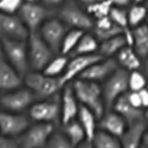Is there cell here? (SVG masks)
Here are the masks:
<instances>
[{
    "instance_id": "6da1fadb",
    "label": "cell",
    "mask_w": 148,
    "mask_h": 148,
    "mask_svg": "<svg viewBox=\"0 0 148 148\" xmlns=\"http://www.w3.org/2000/svg\"><path fill=\"white\" fill-rule=\"evenodd\" d=\"M72 87L79 103L92 110L100 120L107 110L103 100L102 85L97 82L77 78L72 83Z\"/></svg>"
},
{
    "instance_id": "7a4b0ae2",
    "label": "cell",
    "mask_w": 148,
    "mask_h": 148,
    "mask_svg": "<svg viewBox=\"0 0 148 148\" xmlns=\"http://www.w3.org/2000/svg\"><path fill=\"white\" fill-rule=\"evenodd\" d=\"M24 83L32 90L37 101L46 100L58 95L59 90L63 88L60 77L49 76L43 71H29L24 76Z\"/></svg>"
},
{
    "instance_id": "3957f363",
    "label": "cell",
    "mask_w": 148,
    "mask_h": 148,
    "mask_svg": "<svg viewBox=\"0 0 148 148\" xmlns=\"http://www.w3.org/2000/svg\"><path fill=\"white\" fill-rule=\"evenodd\" d=\"M1 53L23 76L31 71L27 40H16L1 37Z\"/></svg>"
},
{
    "instance_id": "277c9868",
    "label": "cell",
    "mask_w": 148,
    "mask_h": 148,
    "mask_svg": "<svg viewBox=\"0 0 148 148\" xmlns=\"http://www.w3.org/2000/svg\"><path fill=\"white\" fill-rule=\"evenodd\" d=\"M129 91V71L119 66L102 83L103 100L107 110L112 109L119 97Z\"/></svg>"
},
{
    "instance_id": "5b68a950",
    "label": "cell",
    "mask_w": 148,
    "mask_h": 148,
    "mask_svg": "<svg viewBox=\"0 0 148 148\" xmlns=\"http://www.w3.org/2000/svg\"><path fill=\"white\" fill-rule=\"evenodd\" d=\"M58 18L63 20L70 29H79L83 31H89L94 29V19L79 3L73 0L65 1L59 7Z\"/></svg>"
},
{
    "instance_id": "8992f818",
    "label": "cell",
    "mask_w": 148,
    "mask_h": 148,
    "mask_svg": "<svg viewBox=\"0 0 148 148\" xmlns=\"http://www.w3.org/2000/svg\"><path fill=\"white\" fill-rule=\"evenodd\" d=\"M30 66L33 71H43L56 53L39 34L38 31H32L27 39Z\"/></svg>"
},
{
    "instance_id": "52a82bcc",
    "label": "cell",
    "mask_w": 148,
    "mask_h": 148,
    "mask_svg": "<svg viewBox=\"0 0 148 148\" xmlns=\"http://www.w3.org/2000/svg\"><path fill=\"white\" fill-rule=\"evenodd\" d=\"M29 115L34 122L57 123L62 120L60 97L58 95L34 102L29 109Z\"/></svg>"
},
{
    "instance_id": "ba28073f",
    "label": "cell",
    "mask_w": 148,
    "mask_h": 148,
    "mask_svg": "<svg viewBox=\"0 0 148 148\" xmlns=\"http://www.w3.org/2000/svg\"><path fill=\"white\" fill-rule=\"evenodd\" d=\"M36 96L27 87H20L16 90L1 92L0 106L3 110L12 113H24L36 102Z\"/></svg>"
},
{
    "instance_id": "9c48e42d",
    "label": "cell",
    "mask_w": 148,
    "mask_h": 148,
    "mask_svg": "<svg viewBox=\"0 0 148 148\" xmlns=\"http://www.w3.org/2000/svg\"><path fill=\"white\" fill-rule=\"evenodd\" d=\"M53 133V123L36 122L24 132L19 139L23 148H43L46 147L47 141Z\"/></svg>"
},
{
    "instance_id": "30bf717a",
    "label": "cell",
    "mask_w": 148,
    "mask_h": 148,
    "mask_svg": "<svg viewBox=\"0 0 148 148\" xmlns=\"http://www.w3.org/2000/svg\"><path fill=\"white\" fill-rule=\"evenodd\" d=\"M68 31L66 24L58 17H50L46 19L38 30L42 38L50 45L56 55L60 53L62 43Z\"/></svg>"
},
{
    "instance_id": "8fae6325",
    "label": "cell",
    "mask_w": 148,
    "mask_h": 148,
    "mask_svg": "<svg viewBox=\"0 0 148 148\" xmlns=\"http://www.w3.org/2000/svg\"><path fill=\"white\" fill-rule=\"evenodd\" d=\"M51 10L45 6L43 3L39 4L38 1H25L20 7L18 14L26 24L30 31H38L43 23L50 18Z\"/></svg>"
},
{
    "instance_id": "7c38bea8",
    "label": "cell",
    "mask_w": 148,
    "mask_h": 148,
    "mask_svg": "<svg viewBox=\"0 0 148 148\" xmlns=\"http://www.w3.org/2000/svg\"><path fill=\"white\" fill-rule=\"evenodd\" d=\"M0 33L4 38L27 40L31 31L18 13L10 14L1 12V16H0Z\"/></svg>"
},
{
    "instance_id": "4fadbf2b",
    "label": "cell",
    "mask_w": 148,
    "mask_h": 148,
    "mask_svg": "<svg viewBox=\"0 0 148 148\" xmlns=\"http://www.w3.org/2000/svg\"><path fill=\"white\" fill-rule=\"evenodd\" d=\"M30 126V119L23 113H12L6 112V110H3L0 113L1 135L19 138Z\"/></svg>"
},
{
    "instance_id": "5bb4252c",
    "label": "cell",
    "mask_w": 148,
    "mask_h": 148,
    "mask_svg": "<svg viewBox=\"0 0 148 148\" xmlns=\"http://www.w3.org/2000/svg\"><path fill=\"white\" fill-rule=\"evenodd\" d=\"M119 66L120 65L115 57L102 58L100 60L95 62L90 66H88L81 73L78 78L92 81L97 83H103Z\"/></svg>"
},
{
    "instance_id": "9a60e30c",
    "label": "cell",
    "mask_w": 148,
    "mask_h": 148,
    "mask_svg": "<svg viewBox=\"0 0 148 148\" xmlns=\"http://www.w3.org/2000/svg\"><path fill=\"white\" fill-rule=\"evenodd\" d=\"M103 57L100 53H91V55H78V56H73L72 59L69 60L68 66L65 69V72L62 75L60 82L63 84V87L68 83H71L72 79L78 78L81 73L94 64L95 62L102 59Z\"/></svg>"
},
{
    "instance_id": "2e32d148",
    "label": "cell",
    "mask_w": 148,
    "mask_h": 148,
    "mask_svg": "<svg viewBox=\"0 0 148 148\" xmlns=\"http://www.w3.org/2000/svg\"><path fill=\"white\" fill-rule=\"evenodd\" d=\"M24 76L0 53V89L1 92H7L23 87Z\"/></svg>"
},
{
    "instance_id": "e0dca14e",
    "label": "cell",
    "mask_w": 148,
    "mask_h": 148,
    "mask_svg": "<svg viewBox=\"0 0 148 148\" xmlns=\"http://www.w3.org/2000/svg\"><path fill=\"white\" fill-rule=\"evenodd\" d=\"M60 106H62V125L77 119L81 103L76 96V92L73 90L72 83L65 84L60 94Z\"/></svg>"
},
{
    "instance_id": "ac0fdd59",
    "label": "cell",
    "mask_w": 148,
    "mask_h": 148,
    "mask_svg": "<svg viewBox=\"0 0 148 148\" xmlns=\"http://www.w3.org/2000/svg\"><path fill=\"white\" fill-rule=\"evenodd\" d=\"M98 127H100V129H103L115 135V136L121 138L128 127V122L122 115L116 113L115 110L109 109L98 120Z\"/></svg>"
},
{
    "instance_id": "d6986e66",
    "label": "cell",
    "mask_w": 148,
    "mask_h": 148,
    "mask_svg": "<svg viewBox=\"0 0 148 148\" xmlns=\"http://www.w3.org/2000/svg\"><path fill=\"white\" fill-rule=\"evenodd\" d=\"M148 126L145 121V119L139 120L136 122L129 123L126 132L121 136L122 147L125 148H138L141 147L143 135L147 130Z\"/></svg>"
},
{
    "instance_id": "ffe728a7",
    "label": "cell",
    "mask_w": 148,
    "mask_h": 148,
    "mask_svg": "<svg viewBox=\"0 0 148 148\" xmlns=\"http://www.w3.org/2000/svg\"><path fill=\"white\" fill-rule=\"evenodd\" d=\"M112 109L115 110L116 113H119L120 115H122L123 117H125L127 120V122H128V125H129V123H133V122H136L139 120L145 119L143 117V113L145 112L141 108L134 107L129 102V100H128V97H127L126 94L117 98Z\"/></svg>"
},
{
    "instance_id": "44dd1931",
    "label": "cell",
    "mask_w": 148,
    "mask_h": 148,
    "mask_svg": "<svg viewBox=\"0 0 148 148\" xmlns=\"http://www.w3.org/2000/svg\"><path fill=\"white\" fill-rule=\"evenodd\" d=\"M94 34L96 36V38L102 42L104 39L112 38L117 34L123 33V29H121L120 26H117L116 24L110 19V17H103L100 19H95V24H94Z\"/></svg>"
},
{
    "instance_id": "7402d4cb",
    "label": "cell",
    "mask_w": 148,
    "mask_h": 148,
    "mask_svg": "<svg viewBox=\"0 0 148 148\" xmlns=\"http://www.w3.org/2000/svg\"><path fill=\"white\" fill-rule=\"evenodd\" d=\"M115 58L117 60L119 65L128 71L139 70L140 68H142V58L136 53L133 46L126 45L115 56Z\"/></svg>"
},
{
    "instance_id": "603a6c76",
    "label": "cell",
    "mask_w": 148,
    "mask_h": 148,
    "mask_svg": "<svg viewBox=\"0 0 148 148\" xmlns=\"http://www.w3.org/2000/svg\"><path fill=\"white\" fill-rule=\"evenodd\" d=\"M126 45H127L126 38H125V36H123V33H121L115 37H112V38H108V39L100 42L98 53L103 58L115 57Z\"/></svg>"
},
{
    "instance_id": "cb8c5ba5",
    "label": "cell",
    "mask_w": 148,
    "mask_h": 148,
    "mask_svg": "<svg viewBox=\"0 0 148 148\" xmlns=\"http://www.w3.org/2000/svg\"><path fill=\"white\" fill-rule=\"evenodd\" d=\"M132 30L134 36L133 49L142 58V60H145L148 57V25L147 23H143Z\"/></svg>"
},
{
    "instance_id": "d4e9b609",
    "label": "cell",
    "mask_w": 148,
    "mask_h": 148,
    "mask_svg": "<svg viewBox=\"0 0 148 148\" xmlns=\"http://www.w3.org/2000/svg\"><path fill=\"white\" fill-rule=\"evenodd\" d=\"M77 119L79 120L81 125L83 126L85 133H87V140L89 142H91L95 133L97 132L98 117L96 116V114L92 112V110H90L88 107L81 104V109H79V113H78Z\"/></svg>"
},
{
    "instance_id": "484cf974",
    "label": "cell",
    "mask_w": 148,
    "mask_h": 148,
    "mask_svg": "<svg viewBox=\"0 0 148 148\" xmlns=\"http://www.w3.org/2000/svg\"><path fill=\"white\" fill-rule=\"evenodd\" d=\"M63 132L68 135L72 147H79L84 141H88L87 133H85L78 119H75L63 125Z\"/></svg>"
},
{
    "instance_id": "4316f807",
    "label": "cell",
    "mask_w": 148,
    "mask_h": 148,
    "mask_svg": "<svg viewBox=\"0 0 148 148\" xmlns=\"http://www.w3.org/2000/svg\"><path fill=\"white\" fill-rule=\"evenodd\" d=\"M98 47H100V40L96 38L94 33L84 32L82 38L79 39L77 46L75 47L72 55H91V53H98Z\"/></svg>"
},
{
    "instance_id": "83f0119b",
    "label": "cell",
    "mask_w": 148,
    "mask_h": 148,
    "mask_svg": "<svg viewBox=\"0 0 148 148\" xmlns=\"http://www.w3.org/2000/svg\"><path fill=\"white\" fill-rule=\"evenodd\" d=\"M92 147L95 148H120L122 147L121 138L115 136L103 129L97 130L92 138Z\"/></svg>"
},
{
    "instance_id": "f1b7e54d",
    "label": "cell",
    "mask_w": 148,
    "mask_h": 148,
    "mask_svg": "<svg viewBox=\"0 0 148 148\" xmlns=\"http://www.w3.org/2000/svg\"><path fill=\"white\" fill-rule=\"evenodd\" d=\"M68 63H69V59H68L66 55L60 53L58 56H55L49 62V64L44 68L43 72L49 76H52V77H62V75L65 72Z\"/></svg>"
},
{
    "instance_id": "f546056e",
    "label": "cell",
    "mask_w": 148,
    "mask_h": 148,
    "mask_svg": "<svg viewBox=\"0 0 148 148\" xmlns=\"http://www.w3.org/2000/svg\"><path fill=\"white\" fill-rule=\"evenodd\" d=\"M84 32L87 31H83V30H79V29H70L64 39H63V43H62V47H60V53L62 55H69V53H72L75 47L77 46L79 39L82 38V36L84 34Z\"/></svg>"
},
{
    "instance_id": "4dcf8cb0",
    "label": "cell",
    "mask_w": 148,
    "mask_h": 148,
    "mask_svg": "<svg viewBox=\"0 0 148 148\" xmlns=\"http://www.w3.org/2000/svg\"><path fill=\"white\" fill-rule=\"evenodd\" d=\"M148 18V10L146 5L142 4H134L128 10V20H129V27H136L141 24L146 23Z\"/></svg>"
},
{
    "instance_id": "1f68e13d",
    "label": "cell",
    "mask_w": 148,
    "mask_h": 148,
    "mask_svg": "<svg viewBox=\"0 0 148 148\" xmlns=\"http://www.w3.org/2000/svg\"><path fill=\"white\" fill-rule=\"evenodd\" d=\"M112 7L113 5L109 0H101V1H98L96 4L85 7V10H87V12L94 19H100L103 17H108Z\"/></svg>"
},
{
    "instance_id": "d6a6232c",
    "label": "cell",
    "mask_w": 148,
    "mask_h": 148,
    "mask_svg": "<svg viewBox=\"0 0 148 148\" xmlns=\"http://www.w3.org/2000/svg\"><path fill=\"white\" fill-rule=\"evenodd\" d=\"M148 85V78L146 73L140 70L129 71V90L140 91Z\"/></svg>"
},
{
    "instance_id": "836d02e7",
    "label": "cell",
    "mask_w": 148,
    "mask_h": 148,
    "mask_svg": "<svg viewBox=\"0 0 148 148\" xmlns=\"http://www.w3.org/2000/svg\"><path fill=\"white\" fill-rule=\"evenodd\" d=\"M109 17L117 26L121 29H127L129 27V20H128V11L126 7H119V6H113L110 10Z\"/></svg>"
},
{
    "instance_id": "e575fe53",
    "label": "cell",
    "mask_w": 148,
    "mask_h": 148,
    "mask_svg": "<svg viewBox=\"0 0 148 148\" xmlns=\"http://www.w3.org/2000/svg\"><path fill=\"white\" fill-rule=\"evenodd\" d=\"M46 147L50 148H71L72 145L68 138V135L62 130V132H55L51 134L50 139L47 141Z\"/></svg>"
},
{
    "instance_id": "d590c367",
    "label": "cell",
    "mask_w": 148,
    "mask_h": 148,
    "mask_svg": "<svg viewBox=\"0 0 148 148\" xmlns=\"http://www.w3.org/2000/svg\"><path fill=\"white\" fill-rule=\"evenodd\" d=\"M24 3L25 0H0V10L3 13L16 14L19 12Z\"/></svg>"
},
{
    "instance_id": "8d00e7d4",
    "label": "cell",
    "mask_w": 148,
    "mask_h": 148,
    "mask_svg": "<svg viewBox=\"0 0 148 148\" xmlns=\"http://www.w3.org/2000/svg\"><path fill=\"white\" fill-rule=\"evenodd\" d=\"M0 147L1 148H17V147H20L19 139L13 138V136L1 135V138H0Z\"/></svg>"
},
{
    "instance_id": "74e56055",
    "label": "cell",
    "mask_w": 148,
    "mask_h": 148,
    "mask_svg": "<svg viewBox=\"0 0 148 148\" xmlns=\"http://www.w3.org/2000/svg\"><path fill=\"white\" fill-rule=\"evenodd\" d=\"M127 97H128V100L129 102L134 106V107H136V108H143L142 106V100H141V96H140V92L139 91H133V90H129L127 94Z\"/></svg>"
},
{
    "instance_id": "f35d334b",
    "label": "cell",
    "mask_w": 148,
    "mask_h": 148,
    "mask_svg": "<svg viewBox=\"0 0 148 148\" xmlns=\"http://www.w3.org/2000/svg\"><path fill=\"white\" fill-rule=\"evenodd\" d=\"M40 1L45 5V6H47L50 10H53V8H58V7H60L62 5H63L66 0H40Z\"/></svg>"
},
{
    "instance_id": "ab89813d",
    "label": "cell",
    "mask_w": 148,
    "mask_h": 148,
    "mask_svg": "<svg viewBox=\"0 0 148 148\" xmlns=\"http://www.w3.org/2000/svg\"><path fill=\"white\" fill-rule=\"evenodd\" d=\"M139 92H140L141 100H142V106H143V108H147V107H148V85H147L146 88L141 89Z\"/></svg>"
},
{
    "instance_id": "60d3db41",
    "label": "cell",
    "mask_w": 148,
    "mask_h": 148,
    "mask_svg": "<svg viewBox=\"0 0 148 148\" xmlns=\"http://www.w3.org/2000/svg\"><path fill=\"white\" fill-rule=\"evenodd\" d=\"M113 6H119V7H127L130 5L133 0H109Z\"/></svg>"
},
{
    "instance_id": "b9f144b4",
    "label": "cell",
    "mask_w": 148,
    "mask_h": 148,
    "mask_svg": "<svg viewBox=\"0 0 148 148\" xmlns=\"http://www.w3.org/2000/svg\"><path fill=\"white\" fill-rule=\"evenodd\" d=\"M98 1H101V0H78V3L85 8V7H88V6H90V5H92V4H96V3H98Z\"/></svg>"
},
{
    "instance_id": "7bdbcfd3",
    "label": "cell",
    "mask_w": 148,
    "mask_h": 148,
    "mask_svg": "<svg viewBox=\"0 0 148 148\" xmlns=\"http://www.w3.org/2000/svg\"><path fill=\"white\" fill-rule=\"evenodd\" d=\"M141 147L148 148V130H146V133H145V135H143V139H142Z\"/></svg>"
},
{
    "instance_id": "ee69618b",
    "label": "cell",
    "mask_w": 148,
    "mask_h": 148,
    "mask_svg": "<svg viewBox=\"0 0 148 148\" xmlns=\"http://www.w3.org/2000/svg\"><path fill=\"white\" fill-rule=\"evenodd\" d=\"M142 68H143V72L146 73V76H147V78H148V57L145 59V63H143Z\"/></svg>"
},
{
    "instance_id": "f6af8a7d",
    "label": "cell",
    "mask_w": 148,
    "mask_h": 148,
    "mask_svg": "<svg viewBox=\"0 0 148 148\" xmlns=\"http://www.w3.org/2000/svg\"><path fill=\"white\" fill-rule=\"evenodd\" d=\"M145 109H146V110H145V113H143V117H145V121H146L147 126H148V107L145 108Z\"/></svg>"
},
{
    "instance_id": "bcb514c9",
    "label": "cell",
    "mask_w": 148,
    "mask_h": 148,
    "mask_svg": "<svg viewBox=\"0 0 148 148\" xmlns=\"http://www.w3.org/2000/svg\"><path fill=\"white\" fill-rule=\"evenodd\" d=\"M133 1H134V4H143L147 0H133Z\"/></svg>"
},
{
    "instance_id": "7dc6e473",
    "label": "cell",
    "mask_w": 148,
    "mask_h": 148,
    "mask_svg": "<svg viewBox=\"0 0 148 148\" xmlns=\"http://www.w3.org/2000/svg\"><path fill=\"white\" fill-rule=\"evenodd\" d=\"M145 5H146V7H147V10H148V0L146 1V4H145Z\"/></svg>"
},
{
    "instance_id": "c3c4849f",
    "label": "cell",
    "mask_w": 148,
    "mask_h": 148,
    "mask_svg": "<svg viewBox=\"0 0 148 148\" xmlns=\"http://www.w3.org/2000/svg\"><path fill=\"white\" fill-rule=\"evenodd\" d=\"M25 1H38V0H25Z\"/></svg>"
},
{
    "instance_id": "681fc988",
    "label": "cell",
    "mask_w": 148,
    "mask_h": 148,
    "mask_svg": "<svg viewBox=\"0 0 148 148\" xmlns=\"http://www.w3.org/2000/svg\"><path fill=\"white\" fill-rule=\"evenodd\" d=\"M146 23H147V25H148V18H147V20H146Z\"/></svg>"
}]
</instances>
